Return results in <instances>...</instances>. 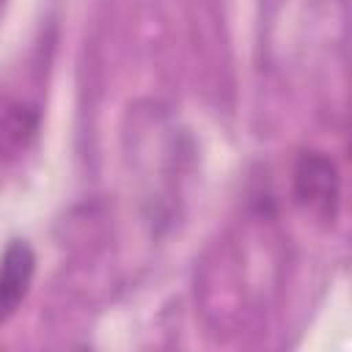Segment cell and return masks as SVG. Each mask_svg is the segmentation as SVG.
Returning <instances> with one entry per match:
<instances>
[{
  "label": "cell",
  "instance_id": "3957f363",
  "mask_svg": "<svg viewBox=\"0 0 352 352\" xmlns=\"http://www.w3.org/2000/svg\"><path fill=\"white\" fill-rule=\"evenodd\" d=\"M0 6H3V0H0Z\"/></svg>",
  "mask_w": 352,
  "mask_h": 352
},
{
  "label": "cell",
  "instance_id": "7a4b0ae2",
  "mask_svg": "<svg viewBox=\"0 0 352 352\" xmlns=\"http://www.w3.org/2000/svg\"><path fill=\"white\" fill-rule=\"evenodd\" d=\"M36 256L25 239H11L0 256V324L16 311L25 300L28 286L33 280Z\"/></svg>",
  "mask_w": 352,
  "mask_h": 352
},
{
  "label": "cell",
  "instance_id": "6da1fadb",
  "mask_svg": "<svg viewBox=\"0 0 352 352\" xmlns=\"http://www.w3.org/2000/svg\"><path fill=\"white\" fill-rule=\"evenodd\" d=\"M294 190H297V198L319 212L322 217L333 214L336 204H338V173H336V165L324 157V154H302L300 162H297V170H294Z\"/></svg>",
  "mask_w": 352,
  "mask_h": 352
}]
</instances>
